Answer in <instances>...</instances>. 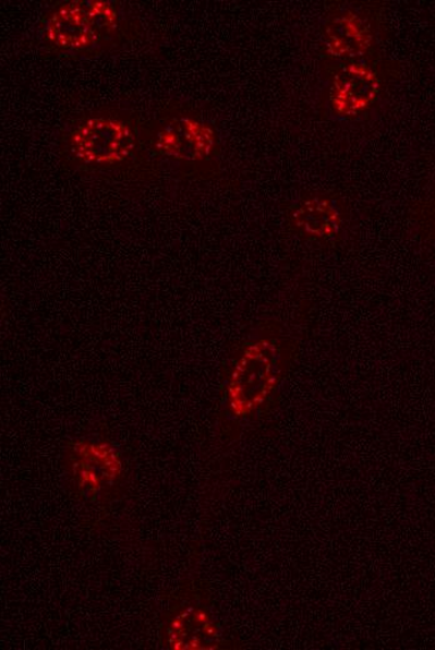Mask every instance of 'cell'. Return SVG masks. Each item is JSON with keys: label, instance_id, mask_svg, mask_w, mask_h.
Instances as JSON below:
<instances>
[{"label": "cell", "instance_id": "6", "mask_svg": "<svg viewBox=\"0 0 435 650\" xmlns=\"http://www.w3.org/2000/svg\"><path fill=\"white\" fill-rule=\"evenodd\" d=\"M168 645L173 649L206 648L212 637V626L206 614L188 609L174 615L168 626Z\"/></svg>", "mask_w": 435, "mask_h": 650}, {"label": "cell", "instance_id": "5", "mask_svg": "<svg viewBox=\"0 0 435 650\" xmlns=\"http://www.w3.org/2000/svg\"><path fill=\"white\" fill-rule=\"evenodd\" d=\"M377 82L370 71L363 68H349L339 75L336 84V106L339 112L354 113L373 99Z\"/></svg>", "mask_w": 435, "mask_h": 650}, {"label": "cell", "instance_id": "1", "mask_svg": "<svg viewBox=\"0 0 435 650\" xmlns=\"http://www.w3.org/2000/svg\"><path fill=\"white\" fill-rule=\"evenodd\" d=\"M119 19L117 8L109 3H67L48 16L46 40L65 53L94 50L114 38Z\"/></svg>", "mask_w": 435, "mask_h": 650}, {"label": "cell", "instance_id": "3", "mask_svg": "<svg viewBox=\"0 0 435 650\" xmlns=\"http://www.w3.org/2000/svg\"><path fill=\"white\" fill-rule=\"evenodd\" d=\"M72 468L76 485L89 494L113 485L122 469L112 448L106 444L88 443L76 446Z\"/></svg>", "mask_w": 435, "mask_h": 650}, {"label": "cell", "instance_id": "2", "mask_svg": "<svg viewBox=\"0 0 435 650\" xmlns=\"http://www.w3.org/2000/svg\"><path fill=\"white\" fill-rule=\"evenodd\" d=\"M72 156L87 166H117L132 157L135 135L112 117H94L75 128L68 142Z\"/></svg>", "mask_w": 435, "mask_h": 650}, {"label": "cell", "instance_id": "7", "mask_svg": "<svg viewBox=\"0 0 435 650\" xmlns=\"http://www.w3.org/2000/svg\"><path fill=\"white\" fill-rule=\"evenodd\" d=\"M297 221L306 232L328 236L337 229V214L327 203L310 202L297 214Z\"/></svg>", "mask_w": 435, "mask_h": 650}, {"label": "cell", "instance_id": "4", "mask_svg": "<svg viewBox=\"0 0 435 650\" xmlns=\"http://www.w3.org/2000/svg\"><path fill=\"white\" fill-rule=\"evenodd\" d=\"M159 136V147L174 157L197 158L201 154L207 153L210 147V135L206 128L188 119L170 124Z\"/></svg>", "mask_w": 435, "mask_h": 650}]
</instances>
